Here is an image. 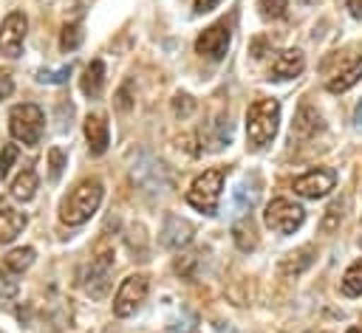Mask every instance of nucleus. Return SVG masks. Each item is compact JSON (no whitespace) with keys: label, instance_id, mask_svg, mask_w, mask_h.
<instances>
[{"label":"nucleus","instance_id":"1","mask_svg":"<svg viewBox=\"0 0 362 333\" xmlns=\"http://www.w3.org/2000/svg\"><path fill=\"white\" fill-rule=\"evenodd\" d=\"M102 195H105V189H102V181L99 178H88V181L76 183L71 189V195L59 206V220L68 223V226H79V223L90 220V214L102 203Z\"/></svg>","mask_w":362,"mask_h":333},{"label":"nucleus","instance_id":"2","mask_svg":"<svg viewBox=\"0 0 362 333\" xmlns=\"http://www.w3.org/2000/svg\"><path fill=\"white\" fill-rule=\"evenodd\" d=\"M280 124V102L277 99H257L246 110V138L252 147H266Z\"/></svg>","mask_w":362,"mask_h":333},{"label":"nucleus","instance_id":"3","mask_svg":"<svg viewBox=\"0 0 362 333\" xmlns=\"http://www.w3.org/2000/svg\"><path fill=\"white\" fill-rule=\"evenodd\" d=\"M42 127H45V113L42 107L25 102V104H14L8 113V130L17 141H23L25 147H37L42 138Z\"/></svg>","mask_w":362,"mask_h":333},{"label":"nucleus","instance_id":"4","mask_svg":"<svg viewBox=\"0 0 362 333\" xmlns=\"http://www.w3.org/2000/svg\"><path fill=\"white\" fill-rule=\"evenodd\" d=\"M223 175H226V172H223L221 166L204 169V172L192 181V186H189V192H187V203L195 206V209L204 212V214H215L218 200H221V189H223Z\"/></svg>","mask_w":362,"mask_h":333},{"label":"nucleus","instance_id":"5","mask_svg":"<svg viewBox=\"0 0 362 333\" xmlns=\"http://www.w3.org/2000/svg\"><path fill=\"white\" fill-rule=\"evenodd\" d=\"M303 220H305V209H303L300 203L288 200V198H274V200L266 206V212H263V223H266L272 231H277V234H291V231H297V229L303 226Z\"/></svg>","mask_w":362,"mask_h":333},{"label":"nucleus","instance_id":"6","mask_svg":"<svg viewBox=\"0 0 362 333\" xmlns=\"http://www.w3.org/2000/svg\"><path fill=\"white\" fill-rule=\"evenodd\" d=\"M144 299H147V277L144 274H130V277L122 279V285L113 296V313L122 316V319L133 316L141 308Z\"/></svg>","mask_w":362,"mask_h":333},{"label":"nucleus","instance_id":"7","mask_svg":"<svg viewBox=\"0 0 362 333\" xmlns=\"http://www.w3.org/2000/svg\"><path fill=\"white\" fill-rule=\"evenodd\" d=\"M229 42H232V25H229L226 20L212 23V25L195 40V54H201V56H206V59H223Z\"/></svg>","mask_w":362,"mask_h":333},{"label":"nucleus","instance_id":"8","mask_svg":"<svg viewBox=\"0 0 362 333\" xmlns=\"http://www.w3.org/2000/svg\"><path fill=\"white\" fill-rule=\"evenodd\" d=\"M25 31H28V17L23 11H11L3 20V28H0V51H3V56L14 59V56L23 54Z\"/></svg>","mask_w":362,"mask_h":333},{"label":"nucleus","instance_id":"9","mask_svg":"<svg viewBox=\"0 0 362 333\" xmlns=\"http://www.w3.org/2000/svg\"><path fill=\"white\" fill-rule=\"evenodd\" d=\"M110 271H113V251H99L90 265H88V274H85V291L93 296V299H102L110 288Z\"/></svg>","mask_w":362,"mask_h":333},{"label":"nucleus","instance_id":"10","mask_svg":"<svg viewBox=\"0 0 362 333\" xmlns=\"http://www.w3.org/2000/svg\"><path fill=\"white\" fill-rule=\"evenodd\" d=\"M334 183H337V175L331 169H311V172L294 178V192L300 198L317 200V198H325L334 189Z\"/></svg>","mask_w":362,"mask_h":333},{"label":"nucleus","instance_id":"11","mask_svg":"<svg viewBox=\"0 0 362 333\" xmlns=\"http://www.w3.org/2000/svg\"><path fill=\"white\" fill-rule=\"evenodd\" d=\"M133 181L139 183V186H144V189H164L167 183H170V178H167V166L161 164V161H156V158H139L136 164H133Z\"/></svg>","mask_w":362,"mask_h":333},{"label":"nucleus","instance_id":"12","mask_svg":"<svg viewBox=\"0 0 362 333\" xmlns=\"http://www.w3.org/2000/svg\"><path fill=\"white\" fill-rule=\"evenodd\" d=\"M305 68V56L300 48H286L272 59V79H294Z\"/></svg>","mask_w":362,"mask_h":333},{"label":"nucleus","instance_id":"13","mask_svg":"<svg viewBox=\"0 0 362 333\" xmlns=\"http://www.w3.org/2000/svg\"><path fill=\"white\" fill-rule=\"evenodd\" d=\"M85 138H88L90 155H105V150L110 144V133H107V119L102 113L85 116Z\"/></svg>","mask_w":362,"mask_h":333},{"label":"nucleus","instance_id":"14","mask_svg":"<svg viewBox=\"0 0 362 333\" xmlns=\"http://www.w3.org/2000/svg\"><path fill=\"white\" fill-rule=\"evenodd\" d=\"M192 240V223L178 217V214H167L164 226H161V246L164 248H181Z\"/></svg>","mask_w":362,"mask_h":333},{"label":"nucleus","instance_id":"15","mask_svg":"<svg viewBox=\"0 0 362 333\" xmlns=\"http://www.w3.org/2000/svg\"><path fill=\"white\" fill-rule=\"evenodd\" d=\"M34 257H37V251L31 248V246H23V248H11L6 257H3V265H0V274L8 279V282H14L11 277H20L31 262H34Z\"/></svg>","mask_w":362,"mask_h":333},{"label":"nucleus","instance_id":"16","mask_svg":"<svg viewBox=\"0 0 362 333\" xmlns=\"http://www.w3.org/2000/svg\"><path fill=\"white\" fill-rule=\"evenodd\" d=\"M294 135L297 138H311L322 130V116L311 107V104H300L297 113H294V124H291Z\"/></svg>","mask_w":362,"mask_h":333},{"label":"nucleus","instance_id":"17","mask_svg":"<svg viewBox=\"0 0 362 333\" xmlns=\"http://www.w3.org/2000/svg\"><path fill=\"white\" fill-rule=\"evenodd\" d=\"M359 79H362V56H351L348 65H345L342 71H337V73L328 79L325 87H328L331 93H345V90L354 87Z\"/></svg>","mask_w":362,"mask_h":333},{"label":"nucleus","instance_id":"18","mask_svg":"<svg viewBox=\"0 0 362 333\" xmlns=\"http://www.w3.org/2000/svg\"><path fill=\"white\" fill-rule=\"evenodd\" d=\"M79 87H82V93H85L88 99L102 96V87H105V62H102V59L88 62V68H85L82 76H79Z\"/></svg>","mask_w":362,"mask_h":333},{"label":"nucleus","instance_id":"19","mask_svg":"<svg viewBox=\"0 0 362 333\" xmlns=\"http://www.w3.org/2000/svg\"><path fill=\"white\" fill-rule=\"evenodd\" d=\"M314 257H317V248L314 246H303V248H297V251H291V254H286L280 260V271L286 277H297L314 262Z\"/></svg>","mask_w":362,"mask_h":333},{"label":"nucleus","instance_id":"20","mask_svg":"<svg viewBox=\"0 0 362 333\" xmlns=\"http://www.w3.org/2000/svg\"><path fill=\"white\" fill-rule=\"evenodd\" d=\"M25 229V214L17 209H0V243H11Z\"/></svg>","mask_w":362,"mask_h":333},{"label":"nucleus","instance_id":"21","mask_svg":"<svg viewBox=\"0 0 362 333\" xmlns=\"http://www.w3.org/2000/svg\"><path fill=\"white\" fill-rule=\"evenodd\" d=\"M229 141H232V121H229V116H226V113H221V116L212 121L209 150H212V152H218V150H223Z\"/></svg>","mask_w":362,"mask_h":333},{"label":"nucleus","instance_id":"22","mask_svg":"<svg viewBox=\"0 0 362 333\" xmlns=\"http://www.w3.org/2000/svg\"><path fill=\"white\" fill-rule=\"evenodd\" d=\"M34 192H37V172H34V169H23V172L14 178V183H11V195L25 203V200L34 198Z\"/></svg>","mask_w":362,"mask_h":333},{"label":"nucleus","instance_id":"23","mask_svg":"<svg viewBox=\"0 0 362 333\" xmlns=\"http://www.w3.org/2000/svg\"><path fill=\"white\" fill-rule=\"evenodd\" d=\"M232 237H235V246H238L240 251H252V248H257V234H255V226H252L249 217L232 226Z\"/></svg>","mask_w":362,"mask_h":333},{"label":"nucleus","instance_id":"24","mask_svg":"<svg viewBox=\"0 0 362 333\" xmlns=\"http://www.w3.org/2000/svg\"><path fill=\"white\" fill-rule=\"evenodd\" d=\"M339 288H342L345 296H362V260H356V262L342 274Z\"/></svg>","mask_w":362,"mask_h":333},{"label":"nucleus","instance_id":"25","mask_svg":"<svg viewBox=\"0 0 362 333\" xmlns=\"http://www.w3.org/2000/svg\"><path fill=\"white\" fill-rule=\"evenodd\" d=\"M257 198H260V189H255V186H249L246 181H240L238 186H235V195H232V200H235V209L243 214V212H249L255 203H257Z\"/></svg>","mask_w":362,"mask_h":333},{"label":"nucleus","instance_id":"26","mask_svg":"<svg viewBox=\"0 0 362 333\" xmlns=\"http://www.w3.org/2000/svg\"><path fill=\"white\" fill-rule=\"evenodd\" d=\"M82 37H85L82 23H68V25L62 28V34H59V48H62V51H76V48L82 45Z\"/></svg>","mask_w":362,"mask_h":333},{"label":"nucleus","instance_id":"27","mask_svg":"<svg viewBox=\"0 0 362 333\" xmlns=\"http://www.w3.org/2000/svg\"><path fill=\"white\" fill-rule=\"evenodd\" d=\"M71 76V65H62V68H42L37 71V82L42 85H65Z\"/></svg>","mask_w":362,"mask_h":333},{"label":"nucleus","instance_id":"28","mask_svg":"<svg viewBox=\"0 0 362 333\" xmlns=\"http://www.w3.org/2000/svg\"><path fill=\"white\" fill-rule=\"evenodd\" d=\"M65 152L59 150V147H51L48 150V178H51V183H57L59 181V175H62V169H65Z\"/></svg>","mask_w":362,"mask_h":333},{"label":"nucleus","instance_id":"29","mask_svg":"<svg viewBox=\"0 0 362 333\" xmlns=\"http://www.w3.org/2000/svg\"><path fill=\"white\" fill-rule=\"evenodd\" d=\"M192 110H195V99H192L189 93H175V96H173V113H175L178 119L192 116Z\"/></svg>","mask_w":362,"mask_h":333},{"label":"nucleus","instance_id":"30","mask_svg":"<svg viewBox=\"0 0 362 333\" xmlns=\"http://www.w3.org/2000/svg\"><path fill=\"white\" fill-rule=\"evenodd\" d=\"M17 161V144H3L0 147V181L8 175V169L14 166Z\"/></svg>","mask_w":362,"mask_h":333},{"label":"nucleus","instance_id":"31","mask_svg":"<svg viewBox=\"0 0 362 333\" xmlns=\"http://www.w3.org/2000/svg\"><path fill=\"white\" fill-rule=\"evenodd\" d=\"M130 90H133V82L127 79L119 90H116V110H122V113H127L130 107H133V99H130Z\"/></svg>","mask_w":362,"mask_h":333},{"label":"nucleus","instance_id":"32","mask_svg":"<svg viewBox=\"0 0 362 333\" xmlns=\"http://www.w3.org/2000/svg\"><path fill=\"white\" fill-rule=\"evenodd\" d=\"M260 8L266 17H283L286 14V0H260Z\"/></svg>","mask_w":362,"mask_h":333},{"label":"nucleus","instance_id":"33","mask_svg":"<svg viewBox=\"0 0 362 333\" xmlns=\"http://www.w3.org/2000/svg\"><path fill=\"white\" fill-rule=\"evenodd\" d=\"M11 90H14V79H11V73H8V71H0V99H8Z\"/></svg>","mask_w":362,"mask_h":333},{"label":"nucleus","instance_id":"34","mask_svg":"<svg viewBox=\"0 0 362 333\" xmlns=\"http://www.w3.org/2000/svg\"><path fill=\"white\" fill-rule=\"evenodd\" d=\"M337 220H339V206H331L328 214H325V220H322V231H334Z\"/></svg>","mask_w":362,"mask_h":333},{"label":"nucleus","instance_id":"35","mask_svg":"<svg viewBox=\"0 0 362 333\" xmlns=\"http://www.w3.org/2000/svg\"><path fill=\"white\" fill-rule=\"evenodd\" d=\"M218 3H221V0H195L192 8H195V14H206V11H212Z\"/></svg>","mask_w":362,"mask_h":333},{"label":"nucleus","instance_id":"36","mask_svg":"<svg viewBox=\"0 0 362 333\" xmlns=\"http://www.w3.org/2000/svg\"><path fill=\"white\" fill-rule=\"evenodd\" d=\"M348 11H351V17L362 20V0H348Z\"/></svg>","mask_w":362,"mask_h":333},{"label":"nucleus","instance_id":"37","mask_svg":"<svg viewBox=\"0 0 362 333\" xmlns=\"http://www.w3.org/2000/svg\"><path fill=\"white\" fill-rule=\"evenodd\" d=\"M354 127L362 133V102L356 104V110H354Z\"/></svg>","mask_w":362,"mask_h":333},{"label":"nucleus","instance_id":"38","mask_svg":"<svg viewBox=\"0 0 362 333\" xmlns=\"http://www.w3.org/2000/svg\"><path fill=\"white\" fill-rule=\"evenodd\" d=\"M263 45H266L263 40H255V45H252V56H255V59H260V56H263Z\"/></svg>","mask_w":362,"mask_h":333},{"label":"nucleus","instance_id":"39","mask_svg":"<svg viewBox=\"0 0 362 333\" xmlns=\"http://www.w3.org/2000/svg\"><path fill=\"white\" fill-rule=\"evenodd\" d=\"M348 333H362V330L359 327H348Z\"/></svg>","mask_w":362,"mask_h":333},{"label":"nucleus","instance_id":"40","mask_svg":"<svg viewBox=\"0 0 362 333\" xmlns=\"http://www.w3.org/2000/svg\"><path fill=\"white\" fill-rule=\"evenodd\" d=\"M300 3H305V6H314V3H317V0H300Z\"/></svg>","mask_w":362,"mask_h":333},{"label":"nucleus","instance_id":"41","mask_svg":"<svg viewBox=\"0 0 362 333\" xmlns=\"http://www.w3.org/2000/svg\"><path fill=\"white\" fill-rule=\"evenodd\" d=\"M308 333H325V330H308Z\"/></svg>","mask_w":362,"mask_h":333}]
</instances>
